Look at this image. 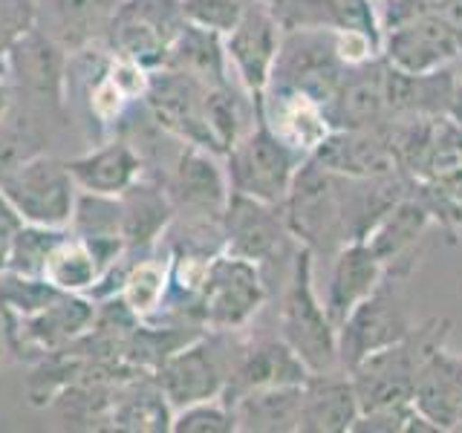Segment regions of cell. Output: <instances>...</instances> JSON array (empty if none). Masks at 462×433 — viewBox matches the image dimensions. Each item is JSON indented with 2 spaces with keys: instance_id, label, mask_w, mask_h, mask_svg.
<instances>
[{
  "instance_id": "9c48e42d",
  "label": "cell",
  "mask_w": 462,
  "mask_h": 433,
  "mask_svg": "<svg viewBox=\"0 0 462 433\" xmlns=\"http://www.w3.org/2000/svg\"><path fill=\"white\" fill-rule=\"evenodd\" d=\"M402 272H387L382 283L346 315L338 327V364L341 370L356 367L361 358L396 344L413 329L408 307L402 298Z\"/></svg>"
},
{
  "instance_id": "8992f818",
  "label": "cell",
  "mask_w": 462,
  "mask_h": 433,
  "mask_svg": "<svg viewBox=\"0 0 462 433\" xmlns=\"http://www.w3.org/2000/svg\"><path fill=\"white\" fill-rule=\"evenodd\" d=\"M0 194L9 199L23 223L67 228L79 199V185L67 162L35 153L0 177Z\"/></svg>"
},
{
  "instance_id": "52a82bcc",
  "label": "cell",
  "mask_w": 462,
  "mask_h": 433,
  "mask_svg": "<svg viewBox=\"0 0 462 433\" xmlns=\"http://www.w3.org/2000/svg\"><path fill=\"white\" fill-rule=\"evenodd\" d=\"M266 300L263 272L252 260L220 252L211 257L206 281L197 295L194 318L202 327L237 332L249 327Z\"/></svg>"
},
{
  "instance_id": "d6986e66",
  "label": "cell",
  "mask_w": 462,
  "mask_h": 433,
  "mask_svg": "<svg viewBox=\"0 0 462 433\" xmlns=\"http://www.w3.org/2000/svg\"><path fill=\"white\" fill-rule=\"evenodd\" d=\"M327 119L332 130H370L390 122L387 110V64L373 58L367 64L346 67L336 96L327 101Z\"/></svg>"
},
{
  "instance_id": "7c38bea8",
  "label": "cell",
  "mask_w": 462,
  "mask_h": 433,
  "mask_svg": "<svg viewBox=\"0 0 462 433\" xmlns=\"http://www.w3.org/2000/svg\"><path fill=\"white\" fill-rule=\"evenodd\" d=\"M208 87L211 84L188 76V72L159 67L151 72L144 105H148L153 122L162 130H168L171 136L214 153V144L208 136V122H206Z\"/></svg>"
},
{
  "instance_id": "3957f363",
  "label": "cell",
  "mask_w": 462,
  "mask_h": 433,
  "mask_svg": "<svg viewBox=\"0 0 462 433\" xmlns=\"http://www.w3.org/2000/svg\"><path fill=\"white\" fill-rule=\"evenodd\" d=\"M448 332H451V321L448 318H433L428 324L413 327L396 344L365 355L356 367L346 370L361 413L413 401L419 367H422L433 344L448 341Z\"/></svg>"
},
{
  "instance_id": "5bb4252c",
  "label": "cell",
  "mask_w": 462,
  "mask_h": 433,
  "mask_svg": "<svg viewBox=\"0 0 462 433\" xmlns=\"http://www.w3.org/2000/svg\"><path fill=\"white\" fill-rule=\"evenodd\" d=\"M281 38L283 29L260 0H254L252 9L237 21V26L223 35L228 72L252 96H260L269 87L274 61H278Z\"/></svg>"
},
{
  "instance_id": "e0dca14e",
  "label": "cell",
  "mask_w": 462,
  "mask_h": 433,
  "mask_svg": "<svg viewBox=\"0 0 462 433\" xmlns=\"http://www.w3.org/2000/svg\"><path fill=\"white\" fill-rule=\"evenodd\" d=\"M310 159L346 180H382L402 173L393 142H390L384 127L332 130Z\"/></svg>"
},
{
  "instance_id": "74e56055",
  "label": "cell",
  "mask_w": 462,
  "mask_h": 433,
  "mask_svg": "<svg viewBox=\"0 0 462 433\" xmlns=\"http://www.w3.org/2000/svg\"><path fill=\"white\" fill-rule=\"evenodd\" d=\"M411 191L416 199L428 208L430 220L445 228H462V173L445 182H430V185H413Z\"/></svg>"
},
{
  "instance_id": "7bdbcfd3",
  "label": "cell",
  "mask_w": 462,
  "mask_h": 433,
  "mask_svg": "<svg viewBox=\"0 0 462 433\" xmlns=\"http://www.w3.org/2000/svg\"><path fill=\"white\" fill-rule=\"evenodd\" d=\"M9 107H12V90L4 81H0V122L9 115Z\"/></svg>"
},
{
  "instance_id": "d6a6232c",
  "label": "cell",
  "mask_w": 462,
  "mask_h": 433,
  "mask_svg": "<svg viewBox=\"0 0 462 433\" xmlns=\"http://www.w3.org/2000/svg\"><path fill=\"white\" fill-rule=\"evenodd\" d=\"M122 307L136 318H148L165 307L168 295V260H136L122 278Z\"/></svg>"
},
{
  "instance_id": "4fadbf2b",
  "label": "cell",
  "mask_w": 462,
  "mask_h": 433,
  "mask_svg": "<svg viewBox=\"0 0 462 433\" xmlns=\"http://www.w3.org/2000/svg\"><path fill=\"white\" fill-rule=\"evenodd\" d=\"M223 252L252 260V263H272L286 254V243L295 240L289 231L281 206H269L243 194H231L223 211Z\"/></svg>"
},
{
  "instance_id": "44dd1931",
  "label": "cell",
  "mask_w": 462,
  "mask_h": 433,
  "mask_svg": "<svg viewBox=\"0 0 462 433\" xmlns=\"http://www.w3.org/2000/svg\"><path fill=\"white\" fill-rule=\"evenodd\" d=\"M283 32L327 29V32H365L382 41L375 0H260Z\"/></svg>"
},
{
  "instance_id": "5b68a950",
  "label": "cell",
  "mask_w": 462,
  "mask_h": 433,
  "mask_svg": "<svg viewBox=\"0 0 462 433\" xmlns=\"http://www.w3.org/2000/svg\"><path fill=\"white\" fill-rule=\"evenodd\" d=\"M298 151L283 144L263 122H254L231 144L223 156L231 194H243L269 206H283L298 168L303 165Z\"/></svg>"
},
{
  "instance_id": "83f0119b",
  "label": "cell",
  "mask_w": 462,
  "mask_h": 433,
  "mask_svg": "<svg viewBox=\"0 0 462 433\" xmlns=\"http://www.w3.org/2000/svg\"><path fill=\"white\" fill-rule=\"evenodd\" d=\"M52 38L67 52H79L105 41L119 0H47Z\"/></svg>"
},
{
  "instance_id": "b9f144b4",
  "label": "cell",
  "mask_w": 462,
  "mask_h": 433,
  "mask_svg": "<svg viewBox=\"0 0 462 433\" xmlns=\"http://www.w3.org/2000/svg\"><path fill=\"white\" fill-rule=\"evenodd\" d=\"M14 344V329H12V312L0 303V367L6 364V355L12 353Z\"/></svg>"
},
{
  "instance_id": "7a4b0ae2",
  "label": "cell",
  "mask_w": 462,
  "mask_h": 433,
  "mask_svg": "<svg viewBox=\"0 0 462 433\" xmlns=\"http://www.w3.org/2000/svg\"><path fill=\"white\" fill-rule=\"evenodd\" d=\"M278 329L310 373L341 370L338 329L329 321L324 300L315 289V254L307 245H298L289 260Z\"/></svg>"
},
{
  "instance_id": "8fae6325",
  "label": "cell",
  "mask_w": 462,
  "mask_h": 433,
  "mask_svg": "<svg viewBox=\"0 0 462 433\" xmlns=\"http://www.w3.org/2000/svg\"><path fill=\"white\" fill-rule=\"evenodd\" d=\"M165 191L173 202V214L199 223H220L231 197L220 156L185 142L173 159Z\"/></svg>"
},
{
  "instance_id": "e575fe53",
  "label": "cell",
  "mask_w": 462,
  "mask_h": 433,
  "mask_svg": "<svg viewBox=\"0 0 462 433\" xmlns=\"http://www.w3.org/2000/svg\"><path fill=\"white\" fill-rule=\"evenodd\" d=\"M375 9L382 29L411 18H430L451 29L462 43V0H375Z\"/></svg>"
},
{
  "instance_id": "8d00e7d4",
  "label": "cell",
  "mask_w": 462,
  "mask_h": 433,
  "mask_svg": "<svg viewBox=\"0 0 462 433\" xmlns=\"http://www.w3.org/2000/svg\"><path fill=\"white\" fill-rule=\"evenodd\" d=\"M173 433H235V410L223 399H206L173 410Z\"/></svg>"
},
{
  "instance_id": "ffe728a7",
  "label": "cell",
  "mask_w": 462,
  "mask_h": 433,
  "mask_svg": "<svg viewBox=\"0 0 462 433\" xmlns=\"http://www.w3.org/2000/svg\"><path fill=\"white\" fill-rule=\"evenodd\" d=\"M310 367L298 358V353L281 336L243 341V350L237 355V364L231 370V379L223 390V401L231 404L237 396L260 387H286L303 384L310 379Z\"/></svg>"
},
{
  "instance_id": "4dcf8cb0",
  "label": "cell",
  "mask_w": 462,
  "mask_h": 433,
  "mask_svg": "<svg viewBox=\"0 0 462 433\" xmlns=\"http://www.w3.org/2000/svg\"><path fill=\"white\" fill-rule=\"evenodd\" d=\"M101 274L105 272H101L93 249L69 231V235L50 252L41 278L50 286H55L58 292L81 295V292H93L101 281Z\"/></svg>"
},
{
  "instance_id": "ab89813d",
  "label": "cell",
  "mask_w": 462,
  "mask_h": 433,
  "mask_svg": "<svg viewBox=\"0 0 462 433\" xmlns=\"http://www.w3.org/2000/svg\"><path fill=\"white\" fill-rule=\"evenodd\" d=\"M41 21V0H0V61Z\"/></svg>"
},
{
  "instance_id": "4316f807",
  "label": "cell",
  "mask_w": 462,
  "mask_h": 433,
  "mask_svg": "<svg viewBox=\"0 0 462 433\" xmlns=\"http://www.w3.org/2000/svg\"><path fill=\"white\" fill-rule=\"evenodd\" d=\"M300 387H260L231 401L237 430L243 433H298Z\"/></svg>"
},
{
  "instance_id": "7402d4cb",
  "label": "cell",
  "mask_w": 462,
  "mask_h": 433,
  "mask_svg": "<svg viewBox=\"0 0 462 433\" xmlns=\"http://www.w3.org/2000/svg\"><path fill=\"white\" fill-rule=\"evenodd\" d=\"M387 274L384 263L373 254L365 240H353L329 257V274L324 289V307L336 329L346 321L361 300H365Z\"/></svg>"
},
{
  "instance_id": "d4e9b609",
  "label": "cell",
  "mask_w": 462,
  "mask_h": 433,
  "mask_svg": "<svg viewBox=\"0 0 462 433\" xmlns=\"http://www.w3.org/2000/svg\"><path fill=\"white\" fill-rule=\"evenodd\" d=\"M430 223L433 220L428 208L411 191V194H404L396 206H390L382 214V220L367 231L365 243L373 249V254L382 260L387 272L408 274V269H402V263L411 260L416 243L422 240Z\"/></svg>"
},
{
  "instance_id": "f546056e",
  "label": "cell",
  "mask_w": 462,
  "mask_h": 433,
  "mask_svg": "<svg viewBox=\"0 0 462 433\" xmlns=\"http://www.w3.org/2000/svg\"><path fill=\"white\" fill-rule=\"evenodd\" d=\"M165 67L188 72L206 84H226L228 78H235L228 72L226 50H223V35L202 29L197 23H185L180 38L173 41V47L168 52Z\"/></svg>"
},
{
  "instance_id": "1f68e13d",
  "label": "cell",
  "mask_w": 462,
  "mask_h": 433,
  "mask_svg": "<svg viewBox=\"0 0 462 433\" xmlns=\"http://www.w3.org/2000/svg\"><path fill=\"white\" fill-rule=\"evenodd\" d=\"M26 321V336L41 341L43 346H55V344H64L72 336L93 321V307L79 295H67L61 292L47 309H41L35 315L23 318Z\"/></svg>"
},
{
  "instance_id": "d590c367",
  "label": "cell",
  "mask_w": 462,
  "mask_h": 433,
  "mask_svg": "<svg viewBox=\"0 0 462 433\" xmlns=\"http://www.w3.org/2000/svg\"><path fill=\"white\" fill-rule=\"evenodd\" d=\"M113 422L116 428H127V430H171L173 422V408L165 399L162 387H151V390H139L136 396L125 399L122 408L113 410Z\"/></svg>"
},
{
  "instance_id": "ac0fdd59",
  "label": "cell",
  "mask_w": 462,
  "mask_h": 433,
  "mask_svg": "<svg viewBox=\"0 0 462 433\" xmlns=\"http://www.w3.org/2000/svg\"><path fill=\"white\" fill-rule=\"evenodd\" d=\"M254 101H257V119L300 156H312L321 148V142L332 134V124L324 107L298 90L269 84L263 93L254 96Z\"/></svg>"
},
{
  "instance_id": "60d3db41",
  "label": "cell",
  "mask_w": 462,
  "mask_h": 433,
  "mask_svg": "<svg viewBox=\"0 0 462 433\" xmlns=\"http://www.w3.org/2000/svg\"><path fill=\"white\" fill-rule=\"evenodd\" d=\"M21 226H23L21 214L9 206V199L4 194H0V272H6L12 240H14V235H18Z\"/></svg>"
},
{
  "instance_id": "cb8c5ba5",
  "label": "cell",
  "mask_w": 462,
  "mask_h": 433,
  "mask_svg": "<svg viewBox=\"0 0 462 433\" xmlns=\"http://www.w3.org/2000/svg\"><path fill=\"white\" fill-rule=\"evenodd\" d=\"M79 191L122 197L134 182L142 180V153L125 139H110L101 148L87 151L67 162Z\"/></svg>"
},
{
  "instance_id": "6da1fadb",
  "label": "cell",
  "mask_w": 462,
  "mask_h": 433,
  "mask_svg": "<svg viewBox=\"0 0 462 433\" xmlns=\"http://www.w3.org/2000/svg\"><path fill=\"white\" fill-rule=\"evenodd\" d=\"M281 211L292 237L315 257H332L341 245L353 243L346 177L321 168L310 156L298 168Z\"/></svg>"
},
{
  "instance_id": "30bf717a",
  "label": "cell",
  "mask_w": 462,
  "mask_h": 433,
  "mask_svg": "<svg viewBox=\"0 0 462 433\" xmlns=\"http://www.w3.org/2000/svg\"><path fill=\"white\" fill-rule=\"evenodd\" d=\"M346 72L344 58L338 55L336 32L327 29H295L283 32L278 61L272 69L269 84H281L289 90L310 96L321 107L336 96Z\"/></svg>"
},
{
  "instance_id": "ee69618b",
  "label": "cell",
  "mask_w": 462,
  "mask_h": 433,
  "mask_svg": "<svg viewBox=\"0 0 462 433\" xmlns=\"http://www.w3.org/2000/svg\"><path fill=\"white\" fill-rule=\"evenodd\" d=\"M454 373H457V393H459V428L462 430V355H454Z\"/></svg>"
},
{
  "instance_id": "9a60e30c",
  "label": "cell",
  "mask_w": 462,
  "mask_h": 433,
  "mask_svg": "<svg viewBox=\"0 0 462 433\" xmlns=\"http://www.w3.org/2000/svg\"><path fill=\"white\" fill-rule=\"evenodd\" d=\"M67 50L41 26L23 35L6 55V72L12 76L14 87L26 93L32 105L41 107H61L67 87Z\"/></svg>"
},
{
  "instance_id": "ba28073f",
  "label": "cell",
  "mask_w": 462,
  "mask_h": 433,
  "mask_svg": "<svg viewBox=\"0 0 462 433\" xmlns=\"http://www.w3.org/2000/svg\"><path fill=\"white\" fill-rule=\"evenodd\" d=\"M185 23L180 0H119L105 43L113 55L130 58L153 72L165 67Z\"/></svg>"
},
{
  "instance_id": "484cf974",
  "label": "cell",
  "mask_w": 462,
  "mask_h": 433,
  "mask_svg": "<svg viewBox=\"0 0 462 433\" xmlns=\"http://www.w3.org/2000/svg\"><path fill=\"white\" fill-rule=\"evenodd\" d=\"M413 408L422 413L437 430L459 428V393H457V373L454 355L448 353L445 341L433 344L425 355L413 387Z\"/></svg>"
},
{
  "instance_id": "f1b7e54d",
  "label": "cell",
  "mask_w": 462,
  "mask_h": 433,
  "mask_svg": "<svg viewBox=\"0 0 462 433\" xmlns=\"http://www.w3.org/2000/svg\"><path fill=\"white\" fill-rule=\"evenodd\" d=\"M122 199V220H125V243L127 249H144L153 240L162 237V231L173 220V202L168 191L156 182H134Z\"/></svg>"
},
{
  "instance_id": "2e32d148",
  "label": "cell",
  "mask_w": 462,
  "mask_h": 433,
  "mask_svg": "<svg viewBox=\"0 0 462 433\" xmlns=\"http://www.w3.org/2000/svg\"><path fill=\"white\" fill-rule=\"evenodd\" d=\"M382 58L402 72L425 76L462 58L459 38L430 18H411L382 29Z\"/></svg>"
},
{
  "instance_id": "f35d334b",
  "label": "cell",
  "mask_w": 462,
  "mask_h": 433,
  "mask_svg": "<svg viewBox=\"0 0 462 433\" xmlns=\"http://www.w3.org/2000/svg\"><path fill=\"white\" fill-rule=\"evenodd\" d=\"M252 4L254 0H180L188 23H197L220 35L235 29L243 14L252 9Z\"/></svg>"
},
{
  "instance_id": "277c9868",
  "label": "cell",
  "mask_w": 462,
  "mask_h": 433,
  "mask_svg": "<svg viewBox=\"0 0 462 433\" xmlns=\"http://www.w3.org/2000/svg\"><path fill=\"white\" fill-rule=\"evenodd\" d=\"M240 350L243 341L237 338V332L211 329V336H197L180 350H173L159 364L156 384L162 387L173 410L194 401L220 399Z\"/></svg>"
},
{
  "instance_id": "836d02e7",
  "label": "cell",
  "mask_w": 462,
  "mask_h": 433,
  "mask_svg": "<svg viewBox=\"0 0 462 433\" xmlns=\"http://www.w3.org/2000/svg\"><path fill=\"white\" fill-rule=\"evenodd\" d=\"M69 235V228H52V226H35L23 223L18 235L12 240L6 272L26 274V278H41L43 263H47L50 252Z\"/></svg>"
},
{
  "instance_id": "603a6c76",
  "label": "cell",
  "mask_w": 462,
  "mask_h": 433,
  "mask_svg": "<svg viewBox=\"0 0 462 433\" xmlns=\"http://www.w3.org/2000/svg\"><path fill=\"white\" fill-rule=\"evenodd\" d=\"M361 416L346 370L312 373L300 387L298 433H353Z\"/></svg>"
}]
</instances>
